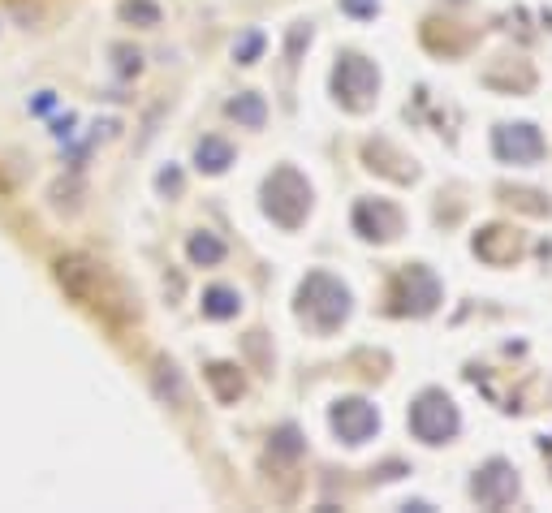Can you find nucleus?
Returning a JSON list of instances; mask_svg holds the SVG:
<instances>
[{"mask_svg": "<svg viewBox=\"0 0 552 513\" xmlns=\"http://www.w3.org/2000/svg\"><path fill=\"white\" fill-rule=\"evenodd\" d=\"M190 255H195L199 264H216V259L225 255V247L212 242V237H195V242H190Z\"/></svg>", "mask_w": 552, "mask_h": 513, "instance_id": "9d476101", "label": "nucleus"}, {"mask_svg": "<svg viewBox=\"0 0 552 513\" xmlns=\"http://www.w3.org/2000/svg\"><path fill=\"white\" fill-rule=\"evenodd\" d=\"M497 151L505 160H514V164H531V160H539V151H544V139L535 134L531 125H505L497 134Z\"/></svg>", "mask_w": 552, "mask_h": 513, "instance_id": "39448f33", "label": "nucleus"}, {"mask_svg": "<svg viewBox=\"0 0 552 513\" xmlns=\"http://www.w3.org/2000/svg\"><path fill=\"white\" fill-rule=\"evenodd\" d=\"M410 431L428 444L449 440L458 431V410H453V402H449L445 392H423L414 402V410H410Z\"/></svg>", "mask_w": 552, "mask_h": 513, "instance_id": "f257e3e1", "label": "nucleus"}, {"mask_svg": "<svg viewBox=\"0 0 552 513\" xmlns=\"http://www.w3.org/2000/svg\"><path fill=\"white\" fill-rule=\"evenodd\" d=\"M375 87H380V73L363 56H345L337 65V91L350 104H367V95H375Z\"/></svg>", "mask_w": 552, "mask_h": 513, "instance_id": "7ed1b4c3", "label": "nucleus"}, {"mask_svg": "<svg viewBox=\"0 0 552 513\" xmlns=\"http://www.w3.org/2000/svg\"><path fill=\"white\" fill-rule=\"evenodd\" d=\"M203 306H208V315H216V319H220V315H233V311H237V298H233L229 289H212Z\"/></svg>", "mask_w": 552, "mask_h": 513, "instance_id": "1a4fd4ad", "label": "nucleus"}, {"mask_svg": "<svg viewBox=\"0 0 552 513\" xmlns=\"http://www.w3.org/2000/svg\"><path fill=\"white\" fill-rule=\"evenodd\" d=\"M333 427L341 431V440L363 444V440H372V436H375L380 414H375L367 402H341V406L333 410Z\"/></svg>", "mask_w": 552, "mask_h": 513, "instance_id": "20e7f679", "label": "nucleus"}, {"mask_svg": "<svg viewBox=\"0 0 552 513\" xmlns=\"http://www.w3.org/2000/svg\"><path fill=\"white\" fill-rule=\"evenodd\" d=\"M229 112L237 117V121H247V125H259V121H264V104H259L255 95H242V100H233Z\"/></svg>", "mask_w": 552, "mask_h": 513, "instance_id": "6e6552de", "label": "nucleus"}, {"mask_svg": "<svg viewBox=\"0 0 552 513\" xmlns=\"http://www.w3.org/2000/svg\"><path fill=\"white\" fill-rule=\"evenodd\" d=\"M514 492H518V479H514V470H509L505 461H492V466L475 479V496H479V505H492V509L505 505V500H514Z\"/></svg>", "mask_w": 552, "mask_h": 513, "instance_id": "423d86ee", "label": "nucleus"}, {"mask_svg": "<svg viewBox=\"0 0 552 513\" xmlns=\"http://www.w3.org/2000/svg\"><path fill=\"white\" fill-rule=\"evenodd\" d=\"M306 208H311V190H306V181L294 169H281L276 178L267 181V212L276 216L281 225H298Z\"/></svg>", "mask_w": 552, "mask_h": 513, "instance_id": "f03ea898", "label": "nucleus"}, {"mask_svg": "<svg viewBox=\"0 0 552 513\" xmlns=\"http://www.w3.org/2000/svg\"><path fill=\"white\" fill-rule=\"evenodd\" d=\"M199 164H203V169H212V173H220V169L229 164V147H225L220 139H208L203 147H199Z\"/></svg>", "mask_w": 552, "mask_h": 513, "instance_id": "0eeeda50", "label": "nucleus"}]
</instances>
